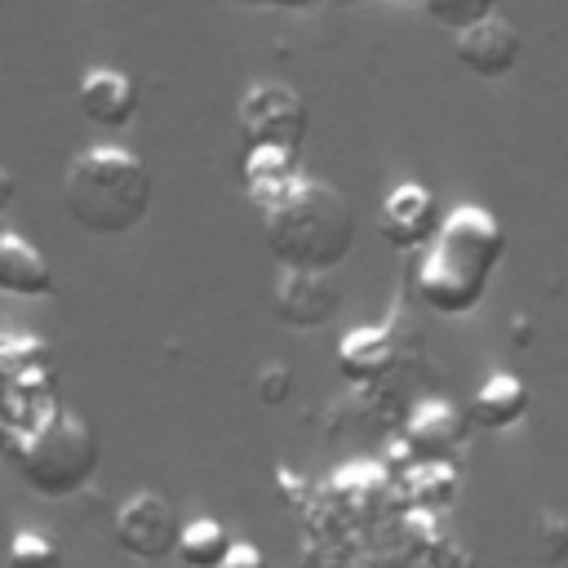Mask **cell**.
Masks as SVG:
<instances>
[{"label": "cell", "instance_id": "8992f818", "mask_svg": "<svg viewBox=\"0 0 568 568\" xmlns=\"http://www.w3.org/2000/svg\"><path fill=\"white\" fill-rule=\"evenodd\" d=\"M235 124H240V138L248 146H288V151H302L306 129H311V115H306V102H302V93L293 84L257 80V84L244 89L240 111H235Z\"/></svg>", "mask_w": 568, "mask_h": 568}, {"label": "cell", "instance_id": "52a82bcc", "mask_svg": "<svg viewBox=\"0 0 568 568\" xmlns=\"http://www.w3.org/2000/svg\"><path fill=\"white\" fill-rule=\"evenodd\" d=\"M178 528H182V519H178L173 501L164 493H151V488L133 493L115 510V541L133 559H146V564H155V559L178 550Z\"/></svg>", "mask_w": 568, "mask_h": 568}, {"label": "cell", "instance_id": "9a60e30c", "mask_svg": "<svg viewBox=\"0 0 568 568\" xmlns=\"http://www.w3.org/2000/svg\"><path fill=\"white\" fill-rule=\"evenodd\" d=\"M0 293L4 297H53L49 257L18 231H0Z\"/></svg>", "mask_w": 568, "mask_h": 568}, {"label": "cell", "instance_id": "7a4b0ae2", "mask_svg": "<svg viewBox=\"0 0 568 568\" xmlns=\"http://www.w3.org/2000/svg\"><path fill=\"white\" fill-rule=\"evenodd\" d=\"M262 231L280 266L337 271L355 248V209L337 186L302 173V182L262 213Z\"/></svg>", "mask_w": 568, "mask_h": 568}, {"label": "cell", "instance_id": "4fadbf2b", "mask_svg": "<svg viewBox=\"0 0 568 568\" xmlns=\"http://www.w3.org/2000/svg\"><path fill=\"white\" fill-rule=\"evenodd\" d=\"M240 178H244V195L253 200V209L266 213L302 182V164H297V151L288 146H248Z\"/></svg>", "mask_w": 568, "mask_h": 568}, {"label": "cell", "instance_id": "277c9868", "mask_svg": "<svg viewBox=\"0 0 568 568\" xmlns=\"http://www.w3.org/2000/svg\"><path fill=\"white\" fill-rule=\"evenodd\" d=\"M13 462L40 497H75L98 470V435L75 408H53L27 430H13Z\"/></svg>", "mask_w": 568, "mask_h": 568}, {"label": "cell", "instance_id": "8fae6325", "mask_svg": "<svg viewBox=\"0 0 568 568\" xmlns=\"http://www.w3.org/2000/svg\"><path fill=\"white\" fill-rule=\"evenodd\" d=\"M75 106L84 120L102 129H124L138 115V84L115 67H89L75 89Z\"/></svg>", "mask_w": 568, "mask_h": 568}, {"label": "cell", "instance_id": "ba28073f", "mask_svg": "<svg viewBox=\"0 0 568 568\" xmlns=\"http://www.w3.org/2000/svg\"><path fill=\"white\" fill-rule=\"evenodd\" d=\"M444 213L430 186L422 182H399L386 191L382 209H377V231L390 248H426L439 231Z\"/></svg>", "mask_w": 568, "mask_h": 568}, {"label": "cell", "instance_id": "ac0fdd59", "mask_svg": "<svg viewBox=\"0 0 568 568\" xmlns=\"http://www.w3.org/2000/svg\"><path fill=\"white\" fill-rule=\"evenodd\" d=\"M386 497V470L377 462H351L333 475V506L351 519H364Z\"/></svg>", "mask_w": 568, "mask_h": 568}, {"label": "cell", "instance_id": "cb8c5ba5", "mask_svg": "<svg viewBox=\"0 0 568 568\" xmlns=\"http://www.w3.org/2000/svg\"><path fill=\"white\" fill-rule=\"evenodd\" d=\"M222 568H266V555H262L253 541H231Z\"/></svg>", "mask_w": 568, "mask_h": 568}, {"label": "cell", "instance_id": "e0dca14e", "mask_svg": "<svg viewBox=\"0 0 568 568\" xmlns=\"http://www.w3.org/2000/svg\"><path fill=\"white\" fill-rule=\"evenodd\" d=\"M457 488H462V470L448 457H413V466L404 475L408 506H422V510H435V515H444L453 506Z\"/></svg>", "mask_w": 568, "mask_h": 568}, {"label": "cell", "instance_id": "44dd1931", "mask_svg": "<svg viewBox=\"0 0 568 568\" xmlns=\"http://www.w3.org/2000/svg\"><path fill=\"white\" fill-rule=\"evenodd\" d=\"M422 9H426V18H435L439 27L462 31V27H470V22L488 18V13H497V0H422Z\"/></svg>", "mask_w": 568, "mask_h": 568}, {"label": "cell", "instance_id": "7c38bea8", "mask_svg": "<svg viewBox=\"0 0 568 568\" xmlns=\"http://www.w3.org/2000/svg\"><path fill=\"white\" fill-rule=\"evenodd\" d=\"M466 417L457 404L448 399H422L408 408V422H404V444H408V457H448L462 439H466Z\"/></svg>", "mask_w": 568, "mask_h": 568}, {"label": "cell", "instance_id": "603a6c76", "mask_svg": "<svg viewBox=\"0 0 568 568\" xmlns=\"http://www.w3.org/2000/svg\"><path fill=\"white\" fill-rule=\"evenodd\" d=\"M288 386H293V377H288V368H280V364L262 368V377H257V395H262V404H284Z\"/></svg>", "mask_w": 568, "mask_h": 568}, {"label": "cell", "instance_id": "5b68a950", "mask_svg": "<svg viewBox=\"0 0 568 568\" xmlns=\"http://www.w3.org/2000/svg\"><path fill=\"white\" fill-rule=\"evenodd\" d=\"M53 408H58L53 346L36 333H0V417L13 430H27Z\"/></svg>", "mask_w": 568, "mask_h": 568}, {"label": "cell", "instance_id": "4316f807", "mask_svg": "<svg viewBox=\"0 0 568 568\" xmlns=\"http://www.w3.org/2000/svg\"><path fill=\"white\" fill-rule=\"evenodd\" d=\"M257 4H271V9H302V4H311V0H257Z\"/></svg>", "mask_w": 568, "mask_h": 568}, {"label": "cell", "instance_id": "83f0119b", "mask_svg": "<svg viewBox=\"0 0 568 568\" xmlns=\"http://www.w3.org/2000/svg\"><path fill=\"white\" fill-rule=\"evenodd\" d=\"M0 231H4V213H0Z\"/></svg>", "mask_w": 568, "mask_h": 568}, {"label": "cell", "instance_id": "6da1fadb", "mask_svg": "<svg viewBox=\"0 0 568 568\" xmlns=\"http://www.w3.org/2000/svg\"><path fill=\"white\" fill-rule=\"evenodd\" d=\"M501 257L506 226L484 204H457L453 213H444L435 240L422 248L413 288L435 315H470L484 302Z\"/></svg>", "mask_w": 568, "mask_h": 568}, {"label": "cell", "instance_id": "9c48e42d", "mask_svg": "<svg viewBox=\"0 0 568 568\" xmlns=\"http://www.w3.org/2000/svg\"><path fill=\"white\" fill-rule=\"evenodd\" d=\"M280 288H275V315L288 328H324L342 311V284L333 271H297L280 266Z\"/></svg>", "mask_w": 568, "mask_h": 568}, {"label": "cell", "instance_id": "30bf717a", "mask_svg": "<svg viewBox=\"0 0 568 568\" xmlns=\"http://www.w3.org/2000/svg\"><path fill=\"white\" fill-rule=\"evenodd\" d=\"M453 58L479 80H501L519 62V31L501 13H488L453 36Z\"/></svg>", "mask_w": 568, "mask_h": 568}, {"label": "cell", "instance_id": "2e32d148", "mask_svg": "<svg viewBox=\"0 0 568 568\" xmlns=\"http://www.w3.org/2000/svg\"><path fill=\"white\" fill-rule=\"evenodd\" d=\"M528 413V386L515 373H488L470 395V417L484 430H506Z\"/></svg>", "mask_w": 568, "mask_h": 568}, {"label": "cell", "instance_id": "d6986e66", "mask_svg": "<svg viewBox=\"0 0 568 568\" xmlns=\"http://www.w3.org/2000/svg\"><path fill=\"white\" fill-rule=\"evenodd\" d=\"M226 550H231V532L217 519H186L178 528V550L173 555L186 568H222Z\"/></svg>", "mask_w": 568, "mask_h": 568}, {"label": "cell", "instance_id": "ffe728a7", "mask_svg": "<svg viewBox=\"0 0 568 568\" xmlns=\"http://www.w3.org/2000/svg\"><path fill=\"white\" fill-rule=\"evenodd\" d=\"M62 555L40 528H18L9 541V568H58Z\"/></svg>", "mask_w": 568, "mask_h": 568}, {"label": "cell", "instance_id": "3957f363", "mask_svg": "<svg viewBox=\"0 0 568 568\" xmlns=\"http://www.w3.org/2000/svg\"><path fill=\"white\" fill-rule=\"evenodd\" d=\"M62 209L89 235H129L151 209V169L129 146H89L62 173Z\"/></svg>", "mask_w": 568, "mask_h": 568}, {"label": "cell", "instance_id": "7402d4cb", "mask_svg": "<svg viewBox=\"0 0 568 568\" xmlns=\"http://www.w3.org/2000/svg\"><path fill=\"white\" fill-rule=\"evenodd\" d=\"M426 559H430L435 568H475V559H470V550H466L462 541H453L448 532H444V537H439V541L430 546V555H426Z\"/></svg>", "mask_w": 568, "mask_h": 568}, {"label": "cell", "instance_id": "d4e9b609", "mask_svg": "<svg viewBox=\"0 0 568 568\" xmlns=\"http://www.w3.org/2000/svg\"><path fill=\"white\" fill-rule=\"evenodd\" d=\"M13 195H18V182H13V178H9L4 169H0V213H4L9 204H13Z\"/></svg>", "mask_w": 568, "mask_h": 568}, {"label": "cell", "instance_id": "5bb4252c", "mask_svg": "<svg viewBox=\"0 0 568 568\" xmlns=\"http://www.w3.org/2000/svg\"><path fill=\"white\" fill-rule=\"evenodd\" d=\"M337 368L355 386H373L395 368V333L390 324H359L337 342Z\"/></svg>", "mask_w": 568, "mask_h": 568}, {"label": "cell", "instance_id": "484cf974", "mask_svg": "<svg viewBox=\"0 0 568 568\" xmlns=\"http://www.w3.org/2000/svg\"><path fill=\"white\" fill-rule=\"evenodd\" d=\"M9 448H13V426H9L4 417H0V457H4Z\"/></svg>", "mask_w": 568, "mask_h": 568}]
</instances>
